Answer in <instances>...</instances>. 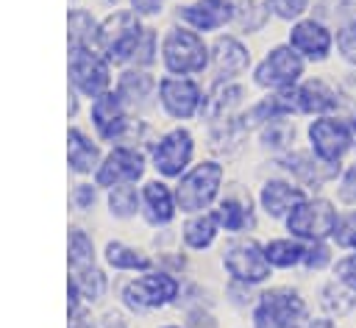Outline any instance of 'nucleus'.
I'll return each mask as SVG.
<instances>
[{
  "instance_id": "obj_29",
  "label": "nucleus",
  "mask_w": 356,
  "mask_h": 328,
  "mask_svg": "<svg viewBox=\"0 0 356 328\" xmlns=\"http://www.w3.org/2000/svg\"><path fill=\"white\" fill-rule=\"evenodd\" d=\"M295 133H298V128H295L292 117H284V120H273V122L261 125L259 128V142H261L264 150L284 156L295 147Z\"/></svg>"
},
{
  "instance_id": "obj_37",
  "label": "nucleus",
  "mask_w": 356,
  "mask_h": 328,
  "mask_svg": "<svg viewBox=\"0 0 356 328\" xmlns=\"http://www.w3.org/2000/svg\"><path fill=\"white\" fill-rule=\"evenodd\" d=\"M261 3L270 11V17L289 22V25L309 17V11H312V0H261Z\"/></svg>"
},
{
  "instance_id": "obj_32",
  "label": "nucleus",
  "mask_w": 356,
  "mask_h": 328,
  "mask_svg": "<svg viewBox=\"0 0 356 328\" xmlns=\"http://www.w3.org/2000/svg\"><path fill=\"white\" fill-rule=\"evenodd\" d=\"M108 211L111 217L117 220H131L136 217V211H142V197L136 192L134 183H125V186H114L108 192Z\"/></svg>"
},
{
  "instance_id": "obj_4",
  "label": "nucleus",
  "mask_w": 356,
  "mask_h": 328,
  "mask_svg": "<svg viewBox=\"0 0 356 328\" xmlns=\"http://www.w3.org/2000/svg\"><path fill=\"white\" fill-rule=\"evenodd\" d=\"M339 208L334 197L320 195H306L284 220V228L289 236L300 239V242H328L337 225Z\"/></svg>"
},
{
  "instance_id": "obj_26",
  "label": "nucleus",
  "mask_w": 356,
  "mask_h": 328,
  "mask_svg": "<svg viewBox=\"0 0 356 328\" xmlns=\"http://www.w3.org/2000/svg\"><path fill=\"white\" fill-rule=\"evenodd\" d=\"M264 256L270 261L273 270H295L303 267V256H306V242L295 239V236H273L264 242Z\"/></svg>"
},
{
  "instance_id": "obj_17",
  "label": "nucleus",
  "mask_w": 356,
  "mask_h": 328,
  "mask_svg": "<svg viewBox=\"0 0 356 328\" xmlns=\"http://www.w3.org/2000/svg\"><path fill=\"white\" fill-rule=\"evenodd\" d=\"M89 117H92V125H95V131H97V136L103 142H125L128 139V131L134 128L131 120H128L125 103L111 89L92 100Z\"/></svg>"
},
{
  "instance_id": "obj_39",
  "label": "nucleus",
  "mask_w": 356,
  "mask_h": 328,
  "mask_svg": "<svg viewBox=\"0 0 356 328\" xmlns=\"http://www.w3.org/2000/svg\"><path fill=\"white\" fill-rule=\"evenodd\" d=\"M70 281L78 286L81 297H86V300H97V297L103 295V289H106V275H103L97 267H89V270L72 272V278H70Z\"/></svg>"
},
{
  "instance_id": "obj_36",
  "label": "nucleus",
  "mask_w": 356,
  "mask_h": 328,
  "mask_svg": "<svg viewBox=\"0 0 356 328\" xmlns=\"http://www.w3.org/2000/svg\"><path fill=\"white\" fill-rule=\"evenodd\" d=\"M337 261V247L331 242H309L306 245V256H303V270L306 272H331Z\"/></svg>"
},
{
  "instance_id": "obj_34",
  "label": "nucleus",
  "mask_w": 356,
  "mask_h": 328,
  "mask_svg": "<svg viewBox=\"0 0 356 328\" xmlns=\"http://www.w3.org/2000/svg\"><path fill=\"white\" fill-rule=\"evenodd\" d=\"M97 22L86 11H72L70 14V44L72 47H92L97 44Z\"/></svg>"
},
{
  "instance_id": "obj_27",
  "label": "nucleus",
  "mask_w": 356,
  "mask_h": 328,
  "mask_svg": "<svg viewBox=\"0 0 356 328\" xmlns=\"http://www.w3.org/2000/svg\"><path fill=\"white\" fill-rule=\"evenodd\" d=\"M67 142H70L67 145V158H70V170L72 172L86 175V172H92V170L100 167V150H97V145L83 131L70 128Z\"/></svg>"
},
{
  "instance_id": "obj_6",
  "label": "nucleus",
  "mask_w": 356,
  "mask_h": 328,
  "mask_svg": "<svg viewBox=\"0 0 356 328\" xmlns=\"http://www.w3.org/2000/svg\"><path fill=\"white\" fill-rule=\"evenodd\" d=\"M147 28H142L139 14L134 11H114L97 28V50L106 53L111 64H128L136 58V50L145 39Z\"/></svg>"
},
{
  "instance_id": "obj_20",
  "label": "nucleus",
  "mask_w": 356,
  "mask_h": 328,
  "mask_svg": "<svg viewBox=\"0 0 356 328\" xmlns=\"http://www.w3.org/2000/svg\"><path fill=\"white\" fill-rule=\"evenodd\" d=\"M209 67L217 81H236L250 67V50L239 36H217L211 44Z\"/></svg>"
},
{
  "instance_id": "obj_40",
  "label": "nucleus",
  "mask_w": 356,
  "mask_h": 328,
  "mask_svg": "<svg viewBox=\"0 0 356 328\" xmlns=\"http://www.w3.org/2000/svg\"><path fill=\"white\" fill-rule=\"evenodd\" d=\"M337 56L356 69V22H348L342 28H337Z\"/></svg>"
},
{
  "instance_id": "obj_38",
  "label": "nucleus",
  "mask_w": 356,
  "mask_h": 328,
  "mask_svg": "<svg viewBox=\"0 0 356 328\" xmlns=\"http://www.w3.org/2000/svg\"><path fill=\"white\" fill-rule=\"evenodd\" d=\"M334 200L342 208H356V161L342 164V172L334 181Z\"/></svg>"
},
{
  "instance_id": "obj_1",
  "label": "nucleus",
  "mask_w": 356,
  "mask_h": 328,
  "mask_svg": "<svg viewBox=\"0 0 356 328\" xmlns=\"http://www.w3.org/2000/svg\"><path fill=\"white\" fill-rule=\"evenodd\" d=\"M309 320H312L309 300L298 286L289 284L261 289L256 295V303L250 306L253 328H306Z\"/></svg>"
},
{
  "instance_id": "obj_16",
  "label": "nucleus",
  "mask_w": 356,
  "mask_h": 328,
  "mask_svg": "<svg viewBox=\"0 0 356 328\" xmlns=\"http://www.w3.org/2000/svg\"><path fill=\"white\" fill-rule=\"evenodd\" d=\"M145 175V153L131 145H117L95 170V183L103 189L136 183Z\"/></svg>"
},
{
  "instance_id": "obj_21",
  "label": "nucleus",
  "mask_w": 356,
  "mask_h": 328,
  "mask_svg": "<svg viewBox=\"0 0 356 328\" xmlns=\"http://www.w3.org/2000/svg\"><path fill=\"white\" fill-rule=\"evenodd\" d=\"M142 197V217L147 225L153 228H164L175 220L178 214V203H175V189H170L164 181L153 178L139 189Z\"/></svg>"
},
{
  "instance_id": "obj_35",
  "label": "nucleus",
  "mask_w": 356,
  "mask_h": 328,
  "mask_svg": "<svg viewBox=\"0 0 356 328\" xmlns=\"http://www.w3.org/2000/svg\"><path fill=\"white\" fill-rule=\"evenodd\" d=\"M328 242L337 250H342V253L356 250V208H342L339 211L337 225H334V233H331Z\"/></svg>"
},
{
  "instance_id": "obj_31",
  "label": "nucleus",
  "mask_w": 356,
  "mask_h": 328,
  "mask_svg": "<svg viewBox=\"0 0 356 328\" xmlns=\"http://www.w3.org/2000/svg\"><path fill=\"white\" fill-rule=\"evenodd\" d=\"M267 22H270V11L264 8L261 0H239V3H236L234 25H236L242 33H259Z\"/></svg>"
},
{
  "instance_id": "obj_48",
  "label": "nucleus",
  "mask_w": 356,
  "mask_h": 328,
  "mask_svg": "<svg viewBox=\"0 0 356 328\" xmlns=\"http://www.w3.org/2000/svg\"><path fill=\"white\" fill-rule=\"evenodd\" d=\"M353 156H356V142H353Z\"/></svg>"
},
{
  "instance_id": "obj_44",
  "label": "nucleus",
  "mask_w": 356,
  "mask_h": 328,
  "mask_svg": "<svg viewBox=\"0 0 356 328\" xmlns=\"http://www.w3.org/2000/svg\"><path fill=\"white\" fill-rule=\"evenodd\" d=\"M72 203H75L78 208H92V203H95V189H92L89 183L75 186V192H72Z\"/></svg>"
},
{
  "instance_id": "obj_15",
  "label": "nucleus",
  "mask_w": 356,
  "mask_h": 328,
  "mask_svg": "<svg viewBox=\"0 0 356 328\" xmlns=\"http://www.w3.org/2000/svg\"><path fill=\"white\" fill-rule=\"evenodd\" d=\"M108 58L100 56L97 47H72L70 53V81L83 97H100L108 92L111 83V69Z\"/></svg>"
},
{
  "instance_id": "obj_10",
  "label": "nucleus",
  "mask_w": 356,
  "mask_h": 328,
  "mask_svg": "<svg viewBox=\"0 0 356 328\" xmlns=\"http://www.w3.org/2000/svg\"><path fill=\"white\" fill-rule=\"evenodd\" d=\"M286 44L295 53H300L306 64H325L337 53V28L328 25L325 19L309 14L289 25Z\"/></svg>"
},
{
  "instance_id": "obj_33",
  "label": "nucleus",
  "mask_w": 356,
  "mask_h": 328,
  "mask_svg": "<svg viewBox=\"0 0 356 328\" xmlns=\"http://www.w3.org/2000/svg\"><path fill=\"white\" fill-rule=\"evenodd\" d=\"M89 267H95V245H92L86 231L72 228L70 231V270L81 272Z\"/></svg>"
},
{
  "instance_id": "obj_11",
  "label": "nucleus",
  "mask_w": 356,
  "mask_h": 328,
  "mask_svg": "<svg viewBox=\"0 0 356 328\" xmlns=\"http://www.w3.org/2000/svg\"><path fill=\"white\" fill-rule=\"evenodd\" d=\"M281 175L292 178L298 186H303L309 195H320L325 186H334V181L339 178L342 172V164H325L320 161L309 147L300 150V147H292L289 153L278 156L275 158Z\"/></svg>"
},
{
  "instance_id": "obj_7",
  "label": "nucleus",
  "mask_w": 356,
  "mask_h": 328,
  "mask_svg": "<svg viewBox=\"0 0 356 328\" xmlns=\"http://www.w3.org/2000/svg\"><path fill=\"white\" fill-rule=\"evenodd\" d=\"M306 78V61L286 42L273 44L253 67V83L264 92H289Z\"/></svg>"
},
{
  "instance_id": "obj_41",
  "label": "nucleus",
  "mask_w": 356,
  "mask_h": 328,
  "mask_svg": "<svg viewBox=\"0 0 356 328\" xmlns=\"http://www.w3.org/2000/svg\"><path fill=\"white\" fill-rule=\"evenodd\" d=\"M331 275H334L337 281H342L350 292H356V250L337 256V261H334V267H331Z\"/></svg>"
},
{
  "instance_id": "obj_43",
  "label": "nucleus",
  "mask_w": 356,
  "mask_h": 328,
  "mask_svg": "<svg viewBox=\"0 0 356 328\" xmlns=\"http://www.w3.org/2000/svg\"><path fill=\"white\" fill-rule=\"evenodd\" d=\"M131 3V11L139 14V17H156L161 14V3L164 0H128Z\"/></svg>"
},
{
  "instance_id": "obj_19",
  "label": "nucleus",
  "mask_w": 356,
  "mask_h": 328,
  "mask_svg": "<svg viewBox=\"0 0 356 328\" xmlns=\"http://www.w3.org/2000/svg\"><path fill=\"white\" fill-rule=\"evenodd\" d=\"M236 3L234 0H195L178 8V19L197 31V33H214L225 25H234Z\"/></svg>"
},
{
  "instance_id": "obj_46",
  "label": "nucleus",
  "mask_w": 356,
  "mask_h": 328,
  "mask_svg": "<svg viewBox=\"0 0 356 328\" xmlns=\"http://www.w3.org/2000/svg\"><path fill=\"white\" fill-rule=\"evenodd\" d=\"M70 328H95V325H92V320L83 311H75L72 320H70Z\"/></svg>"
},
{
  "instance_id": "obj_47",
  "label": "nucleus",
  "mask_w": 356,
  "mask_h": 328,
  "mask_svg": "<svg viewBox=\"0 0 356 328\" xmlns=\"http://www.w3.org/2000/svg\"><path fill=\"white\" fill-rule=\"evenodd\" d=\"M161 328H181V325H161Z\"/></svg>"
},
{
  "instance_id": "obj_24",
  "label": "nucleus",
  "mask_w": 356,
  "mask_h": 328,
  "mask_svg": "<svg viewBox=\"0 0 356 328\" xmlns=\"http://www.w3.org/2000/svg\"><path fill=\"white\" fill-rule=\"evenodd\" d=\"M114 92L120 95V100L125 103V108H142L159 92V81L150 72H145V69H125L120 75Z\"/></svg>"
},
{
  "instance_id": "obj_9",
  "label": "nucleus",
  "mask_w": 356,
  "mask_h": 328,
  "mask_svg": "<svg viewBox=\"0 0 356 328\" xmlns=\"http://www.w3.org/2000/svg\"><path fill=\"white\" fill-rule=\"evenodd\" d=\"M178 295H181V281L175 278V272H167V270H147L122 286V303L131 311L164 309L175 303Z\"/></svg>"
},
{
  "instance_id": "obj_2",
  "label": "nucleus",
  "mask_w": 356,
  "mask_h": 328,
  "mask_svg": "<svg viewBox=\"0 0 356 328\" xmlns=\"http://www.w3.org/2000/svg\"><path fill=\"white\" fill-rule=\"evenodd\" d=\"M159 53H161V67L167 69V75L192 78V75L206 72L211 64V47L206 44L203 33H197L186 25L167 28L161 36Z\"/></svg>"
},
{
  "instance_id": "obj_45",
  "label": "nucleus",
  "mask_w": 356,
  "mask_h": 328,
  "mask_svg": "<svg viewBox=\"0 0 356 328\" xmlns=\"http://www.w3.org/2000/svg\"><path fill=\"white\" fill-rule=\"evenodd\" d=\"M306 328H339V325H337V320L328 317V314H312V320L306 322Z\"/></svg>"
},
{
  "instance_id": "obj_23",
  "label": "nucleus",
  "mask_w": 356,
  "mask_h": 328,
  "mask_svg": "<svg viewBox=\"0 0 356 328\" xmlns=\"http://www.w3.org/2000/svg\"><path fill=\"white\" fill-rule=\"evenodd\" d=\"M317 306H320V314H328L334 320H342V317H350L356 311V292H350L342 281H337L334 275L320 281L317 284Z\"/></svg>"
},
{
  "instance_id": "obj_28",
  "label": "nucleus",
  "mask_w": 356,
  "mask_h": 328,
  "mask_svg": "<svg viewBox=\"0 0 356 328\" xmlns=\"http://www.w3.org/2000/svg\"><path fill=\"white\" fill-rule=\"evenodd\" d=\"M103 259L108 267H114L120 272H147L153 267V259L145 250L131 247L125 242H108L103 250Z\"/></svg>"
},
{
  "instance_id": "obj_30",
  "label": "nucleus",
  "mask_w": 356,
  "mask_h": 328,
  "mask_svg": "<svg viewBox=\"0 0 356 328\" xmlns=\"http://www.w3.org/2000/svg\"><path fill=\"white\" fill-rule=\"evenodd\" d=\"M312 11L334 28L356 22V0H312Z\"/></svg>"
},
{
  "instance_id": "obj_3",
  "label": "nucleus",
  "mask_w": 356,
  "mask_h": 328,
  "mask_svg": "<svg viewBox=\"0 0 356 328\" xmlns=\"http://www.w3.org/2000/svg\"><path fill=\"white\" fill-rule=\"evenodd\" d=\"M225 181V167L217 158H206L192 164L175 183V203L184 214L209 211L220 200V189Z\"/></svg>"
},
{
  "instance_id": "obj_5",
  "label": "nucleus",
  "mask_w": 356,
  "mask_h": 328,
  "mask_svg": "<svg viewBox=\"0 0 356 328\" xmlns=\"http://www.w3.org/2000/svg\"><path fill=\"white\" fill-rule=\"evenodd\" d=\"M353 142L356 128L339 114L312 117L306 125V145L325 164H342L353 153Z\"/></svg>"
},
{
  "instance_id": "obj_12",
  "label": "nucleus",
  "mask_w": 356,
  "mask_h": 328,
  "mask_svg": "<svg viewBox=\"0 0 356 328\" xmlns=\"http://www.w3.org/2000/svg\"><path fill=\"white\" fill-rule=\"evenodd\" d=\"M195 158V136L186 128H170L150 147V167L161 178H181Z\"/></svg>"
},
{
  "instance_id": "obj_13",
  "label": "nucleus",
  "mask_w": 356,
  "mask_h": 328,
  "mask_svg": "<svg viewBox=\"0 0 356 328\" xmlns=\"http://www.w3.org/2000/svg\"><path fill=\"white\" fill-rule=\"evenodd\" d=\"M159 106L170 120H192L206 108V92L195 78L167 75L159 81Z\"/></svg>"
},
{
  "instance_id": "obj_18",
  "label": "nucleus",
  "mask_w": 356,
  "mask_h": 328,
  "mask_svg": "<svg viewBox=\"0 0 356 328\" xmlns=\"http://www.w3.org/2000/svg\"><path fill=\"white\" fill-rule=\"evenodd\" d=\"M306 195H309V192H306L303 186H298L292 178H286V175H273V178H267V181L259 186L256 200H259V208H261L264 217L284 222L286 214H289Z\"/></svg>"
},
{
  "instance_id": "obj_8",
  "label": "nucleus",
  "mask_w": 356,
  "mask_h": 328,
  "mask_svg": "<svg viewBox=\"0 0 356 328\" xmlns=\"http://www.w3.org/2000/svg\"><path fill=\"white\" fill-rule=\"evenodd\" d=\"M222 270L231 281L261 286L273 278V267L264 256V245L253 236H236L222 247Z\"/></svg>"
},
{
  "instance_id": "obj_14",
  "label": "nucleus",
  "mask_w": 356,
  "mask_h": 328,
  "mask_svg": "<svg viewBox=\"0 0 356 328\" xmlns=\"http://www.w3.org/2000/svg\"><path fill=\"white\" fill-rule=\"evenodd\" d=\"M292 95V106H295V114L298 117H325V114H339L342 108V100H345V92L323 78V75H309L303 78L295 89H289Z\"/></svg>"
},
{
  "instance_id": "obj_22",
  "label": "nucleus",
  "mask_w": 356,
  "mask_h": 328,
  "mask_svg": "<svg viewBox=\"0 0 356 328\" xmlns=\"http://www.w3.org/2000/svg\"><path fill=\"white\" fill-rule=\"evenodd\" d=\"M214 214H217L220 228L228 231V233L239 236V233H248V231L256 228V211L250 206V195L248 197L245 195H225V197H220Z\"/></svg>"
},
{
  "instance_id": "obj_25",
  "label": "nucleus",
  "mask_w": 356,
  "mask_h": 328,
  "mask_svg": "<svg viewBox=\"0 0 356 328\" xmlns=\"http://www.w3.org/2000/svg\"><path fill=\"white\" fill-rule=\"evenodd\" d=\"M220 222L214 211H200V214H189V220L181 228V239L189 250H209L220 233Z\"/></svg>"
},
{
  "instance_id": "obj_42",
  "label": "nucleus",
  "mask_w": 356,
  "mask_h": 328,
  "mask_svg": "<svg viewBox=\"0 0 356 328\" xmlns=\"http://www.w3.org/2000/svg\"><path fill=\"white\" fill-rule=\"evenodd\" d=\"M156 50H159V47H156V33L147 28V33H145V39H142V44H139V50H136V58H134L136 67H150V64L156 61V56H153Z\"/></svg>"
}]
</instances>
